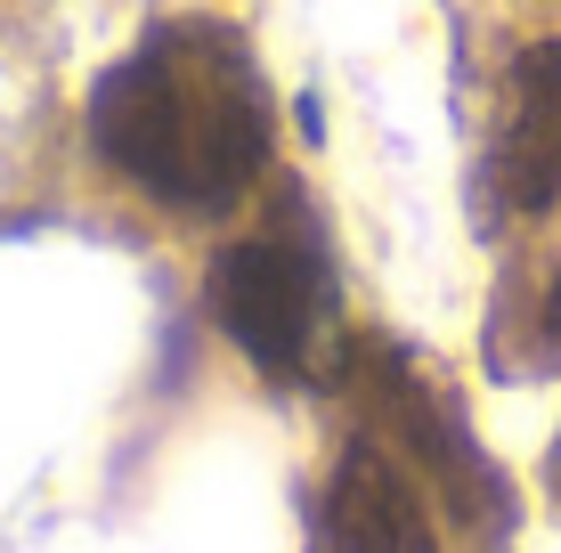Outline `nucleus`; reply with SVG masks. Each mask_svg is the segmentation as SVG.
<instances>
[{"label": "nucleus", "mask_w": 561, "mask_h": 553, "mask_svg": "<svg viewBox=\"0 0 561 553\" xmlns=\"http://www.w3.org/2000/svg\"><path fill=\"white\" fill-rule=\"evenodd\" d=\"M489 180H496V196H505L513 212H553L561 204V42L520 49Z\"/></svg>", "instance_id": "obj_4"}, {"label": "nucleus", "mask_w": 561, "mask_h": 553, "mask_svg": "<svg viewBox=\"0 0 561 553\" xmlns=\"http://www.w3.org/2000/svg\"><path fill=\"white\" fill-rule=\"evenodd\" d=\"M90 147L147 204L220 220L268 163V82L228 25H154L90 90Z\"/></svg>", "instance_id": "obj_1"}, {"label": "nucleus", "mask_w": 561, "mask_h": 553, "mask_svg": "<svg viewBox=\"0 0 561 553\" xmlns=\"http://www.w3.org/2000/svg\"><path fill=\"white\" fill-rule=\"evenodd\" d=\"M529 367L561 375V269L546 277V293H537V350H529Z\"/></svg>", "instance_id": "obj_5"}, {"label": "nucleus", "mask_w": 561, "mask_h": 553, "mask_svg": "<svg viewBox=\"0 0 561 553\" xmlns=\"http://www.w3.org/2000/svg\"><path fill=\"white\" fill-rule=\"evenodd\" d=\"M553 488H561V448H553Z\"/></svg>", "instance_id": "obj_6"}, {"label": "nucleus", "mask_w": 561, "mask_h": 553, "mask_svg": "<svg viewBox=\"0 0 561 553\" xmlns=\"http://www.w3.org/2000/svg\"><path fill=\"white\" fill-rule=\"evenodd\" d=\"M318 538H325V553H439L423 488L375 440H351L334 456L325 497H318Z\"/></svg>", "instance_id": "obj_3"}, {"label": "nucleus", "mask_w": 561, "mask_h": 553, "mask_svg": "<svg viewBox=\"0 0 561 553\" xmlns=\"http://www.w3.org/2000/svg\"><path fill=\"white\" fill-rule=\"evenodd\" d=\"M325 261L318 244L294 237V228H253L237 237L204 277V301H211V326L237 342L261 375L294 383L318 350V326H325Z\"/></svg>", "instance_id": "obj_2"}]
</instances>
